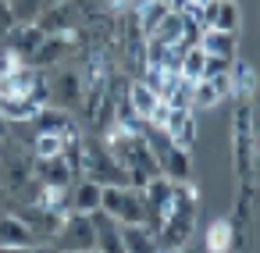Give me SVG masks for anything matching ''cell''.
<instances>
[{"label": "cell", "mask_w": 260, "mask_h": 253, "mask_svg": "<svg viewBox=\"0 0 260 253\" xmlns=\"http://www.w3.org/2000/svg\"><path fill=\"white\" fill-rule=\"evenodd\" d=\"M36 25L43 33H75L82 25L79 15V0H61V4H43V11L36 15Z\"/></svg>", "instance_id": "cell-5"}, {"label": "cell", "mask_w": 260, "mask_h": 253, "mask_svg": "<svg viewBox=\"0 0 260 253\" xmlns=\"http://www.w3.org/2000/svg\"><path fill=\"white\" fill-rule=\"evenodd\" d=\"M43 36H47V33H43L36 22H15L4 36H0V43H4V47H8L18 61H29V57H32V50L40 47V40H43Z\"/></svg>", "instance_id": "cell-6"}, {"label": "cell", "mask_w": 260, "mask_h": 253, "mask_svg": "<svg viewBox=\"0 0 260 253\" xmlns=\"http://www.w3.org/2000/svg\"><path fill=\"white\" fill-rule=\"evenodd\" d=\"M75 54H79L75 33H47V36L40 40V47L32 50L29 65H36V68H54V65L75 61Z\"/></svg>", "instance_id": "cell-2"}, {"label": "cell", "mask_w": 260, "mask_h": 253, "mask_svg": "<svg viewBox=\"0 0 260 253\" xmlns=\"http://www.w3.org/2000/svg\"><path fill=\"white\" fill-rule=\"evenodd\" d=\"M228 75H232V89H235L239 100L242 97H253V89H256V68L249 61H232Z\"/></svg>", "instance_id": "cell-16"}, {"label": "cell", "mask_w": 260, "mask_h": 253, "mask_svg": "<svg viewBox=\"0 0 260 253\" xmlns=\"http://www.w3.org/2000/svg\"><path fill=\"white\" fill-rule=\"evenodd\" d=\"M100 207H104L118 225H146V217H150L146 196H143V189H136V185H104Z\"/></svg>", "instance_id": "cell-1"}, {"label": "cell", "mask_w": 260, "mask_h": 253, "mask_svg": "<svg viewBox=\"0 0 260 253\" xmlns=\"http://www.w3.org/2000/svg\"><path fill=\"white\" fill-rule=\"evenodd\" d=\"M217 104H221V97H217L214 82L210 79H196L192 82V111H210Z\"/></svg>", "instance_id": "cell-20"}, {"label": "cell", "mask_w": 260, "mask_h": 253, "mask_svg": "<svg viewBox=\"0 0 260 253\" xmlns=\"http://www.w3.org/2000/svg\"><path fill=\"white\" fill-rule=\"evenodd\" d=\"M32 178L40 185H47V189H72V182L79 178V168L64 153H57V157H36L32 161Z\"/></svg>", "instance_id": "cell-3"}, {"label": "cell", "mask_w": 260, "mask_h": 253, "mask_svg": "<svg viewBox=\"0 0 260 253\" xmlns=\"http://www.w3.org/2000/svg\"><path fill=\"white\" fill-rule=\"evenodd\" d=\"M32 246H36L32 228L18 214L0 207V249H32Z\"/></svg>", "instance_id": "cell-8"}, {"label": "cell", "mask_w": 260, "mask_h": 253, "mask_svg": "<svg viewBox=\"0 0 260 253\" xmlns=\"http://www.w3.org/2000/svg\"><path fill=\"white\" fill-rule=\"evenodd\" d=\"M89 221H93V232H96V249H104V253H121V225H118L104 207H96V210L89 214Z\"/></svg>", "instance_id": "cell-10"}, {"label": "cell", "mask_w": 260, "mask_h": 253, "mask_svg": "<svg viewBox=\"0 0 260 253\" xmlns=\"http://www.w3.org/2000/svg\"><path fill=\"white\" fill-rule=\"evenodd\" d=\"M43 4H61V0H43Z\"/></svg>", "instance_id": "cell-26"}, {"label": "cell", "mask_w": 260, "mask_h": 253, "mask_svg": "<svg viewBox=\"0 0 260 253\" xmlns=\"http://www.w3.org/2000/svg\"><path fill=\"white\" fill-rule=\"evenodd\" d=\"M200 47L210 54V57H228V61H235V33H228V29H214V25H207L203 33H200Z\"/></svg>", "instance_id": "cell-13"}, {"label": "cell", "mask_w": 260, "mask_h": 253, "mask_svg": "<svg viewBox=\"0 0 260 253\" xmlns=\"http://www.w3.org/2000/svg\"><path fill=\"white\" fill-rule=\"evenodd\" d=\"M125 97H128V104H132V111L146 121L153 111H157V104H160V93L146 82V79H128V89H125Z\"/></svg>", "instance_id": "cell-12"}, {"label": "cell", "mask_w": 260, "mask_h": 253, "mask_svg": "<svg viewBox=\"0 0 260 253\" xmlns=\"http://www.w3.org/2000/svg\"><path fill=\"white\" fill-rule=\"evenodd\" d=\"M11 129H15V125H11V121H8L4 114H0V143H4V139L11 136Z\"/></svg>", "instance_id": "cell-23"}, {"label": "cell", "mask_w": 260, "mask_h": 253, "mask_svg": "<svg viewBox=\"0 0 260 253\" xmlns=\"http://www.w3.org/2000/svg\"><path fill=\"white\" fill-rule=\"evenodd\" d=\"M100 193H104V185H100V182H93V178L79 175V178L72 182V210L93 214V210L100 207Z\"/></svg>", "instance_id": "cell-14"}, {"label": "cell", "mask_w": 260, "mask_h": 253, "mask_svg": "<svg viewBox=\"0 0 260 253\" xmlns=\"http://www.w3.org/2000/svg\"><path fill=\"white\" fill-rule=\"evenodd\" d=\"M57 249H96V232H93V221L89 214L82 210H68L57 239H54Z\"/></svg>", "instance_id": "cell-4"}, {"label": "cell", "mask_w": 260, "mask_h": 253, "mask_svg": "<svg viewBox=\"0 0 260 253\" xmlns=\"http://www.w3.org/2000/svg\"><path fill=\"white\" fill-rule=\"evenodd\" d=\"M185 4H189V0H168V8H171V11H182Z\"/></svg>", "instance_id": "cell-24"}, {"label": "cell", "mask_w": 260, "mask_h": 253, "mask_svg": "<svg viewBox=\"0 0 260 253\" xmlns=\"http://www.w3.org/2000/svg\"><path fill=\"white\" fill-rule=\"evenodd\" d=\"M203 75H207V50L196 43V47H189V50L182 54V79L196 82V79H203Z\"/></svg>", "instance_id": "cell-19"}, {"label": "cell", "mask_w": 260, "mask_h": 253, "mask_svg": "<svg viewBox=\"0 0 260 253\" xmlns=\"http://www.w3.org/2000/svg\"><path fill=\"white\" fill-rule=\"evenodd\" d=\"M40 107H43V104H36V100L25 97V93H0V114H4L11 125H25V121H32Z\"/></svg>", "instance_id": "cell-11"}, {"label": "cell", "mask_w": 260, "mask_h": 253, "mask_svg": "<svg viewBox=\"0 0 260 253\" xmlns=\"http://www.w3.org/2000/svg\"><path fill=\"white\" fill-rule=\"evenodd\" d=\"M4 196H8V193H4V185H0V203H4Z\"/></svg>", "instance_id": "cell-25"}, {"label": "cell", "mask_w": 260, "mask_h": 253, "mask_svg": "<svg viewBox=\"0 0 260 253\" xmlns=\"http://www.w3.org/2000/svg\"><path fill=\"white\" fill-rule=\"evenodd\" d=\"M11 11L18 22H36V15L43 11V0H11Z\"/></svg>", "instance_id": "cell-22"}, {"label": "cell", "mask_w": 260, "mask_h": 253, "mask_svg": "<svg viewBox=\"0 0 260 253\" xmlns=\"http://www.w3.org/2000/svg\"><path fill=\"white\" fill-rule=\"evenodd\" d=\"M57 153H64V136H57V132L32 136V157H57Z\"/></svg>", "instance_id": "cell-21"}, {"label": "cell", "mask_w": 260, "mask_h": 253, "mask_svg": "<svg viewBox=\"0 0 260 253\" xmlns=\"http://www.w3.org/2000/svg\"><path fill=\"white\" fill-rule=\"evenodd\" d=\"M160 171L171 178V182H192L196 178V164H192V150L185 146H168V153L160 157Z\"/></svg>", "instance_id": "cell-9"}, {"label": "cell", "mask_w": 260, "mask_h": 253, "mask_svg": "<svg viewBox=\"0 0 260 253\" xmlns=\"http://www.w3.org/2000/svg\"><path fill=\"white\" fill-rule=\"evenodd\" d=\"M29 125H32L36 132H57V136H72V132H79V118H75V111H64V107H57V104H43Z\"/></svg>", "instance_id": "cell-7"}, {"label": "cell", "mask_w": 260, "mask_h": 253, "mask_svg": "<svg viewBox=\"0 0 260 253\" xmlns=\"http://www.w3.org/2000/svg\"><path fill=\"white\" fill-rule=\"evenodd\" d=\"M160 43H178L182 36H185V18H182V11H168L164 18H160V25H157V33H153Z\"/></svg>", "instance_id": "cell-18"}, {"label": "cell", "mask_w": 260, "mask_h": 253, "mask_svg": "<svg viewBox=\"0 0 260 253\" xmlns=\"http://www.w3.org/2000/svg\"><path fill=\"white\" fill-rule=\"evenodd\" d=\"M235 246V232L228 217H214L207 228V249H232Z\"/></svg>", "instance_id": "cell-17"}, {"label": "cell", "mask_w": 260, "mask_h": 253, "mask_svg": "<svg viewBox=\"0 0 260 253\" xmlns=\"http://www.w3.org/2000/svg\"><path fill=\"white\" fill-rule=\"evenodd\" d=\"M121 249H128V253H150V249H157V235L146 225H121Z\"/></svg>", "instance_id": "cell-15"}]
</instances>
